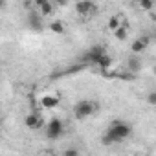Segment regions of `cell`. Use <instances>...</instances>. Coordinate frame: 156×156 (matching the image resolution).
Here are the masks:
<instances>
[{
	"instance_id": "17",
	"label": "cell",
	"mask_w": 156,
	"mask_h": 156,
	"mask_svg": "<svg viewBox=\"0 0 156 156\" xmlns=\"http://www.w3.org/2000/svg\"><path fill=\"white\" fill-rule=\"evenodd\" d=\"M147 103L149 105H156V92H149L147 94Z\"/></svg>"
},
{
	"instance_id": "20",
	"label": "cell",
	"mask_w": 156,
	"mask_h": 156,
	"mask_svg": "<svg viewBox=\"0 0 156 156\" xmlns=\"http://www.w3.org/2000/svg\"><path fill=\"white\" fill-rule=\"evenodd\" d=\"M152 72H154V75H156V64H154V66H152Z\"/></svg>"
},
{
	"instance_id": "4",
	"label": "cell",
	"mask_w": 156,
	"mask_h": 156,
	"mask_svg": "<svg viewBox=\"0 0 156 156\" xmlns=\"http://www.w3.org/2000/svg\"><path fill=\"white\" fill-rule=\"evenodd\" d=\"M62 134H64V123H62V119H59V118L50 119L48 125H46V138L59 140Z\"/></svg>"
},
{
	"instance_id": "13",
	"label": "cell",
	"mask_w": 156,
	"mask_h": 156,
	"mask_svg": "<svg viewBox=\"0 0 156 156\" xmlns=\"http://www.w3.org/2000/svg\"><path fill=\"white\" fill-rule=\"evenodd\" d=\"M50 30H51L53 33L62 35V33H64V22H62V20H53V22L50 24Z\"/></svg>"
},
{
	"instance_id": "14",
	"label": "cell",
	"mask_w": 156,
	"mask_h": 156,
	"mask_svg": "<svg viewBox=\"0 0 156 156\" xmlns=\"http://www.w3.org/2000/svg\"><path fill=\"white\" fill-rule=\"evenodd\" d=\"M98 66H99V68H101V70H108V68H110V66H112V59H110V57H108V53H107V55H103V57H101V61H99V62H98Z\"/></svg>"
},
{
	"instance_id": "2",
	"label": "cell",
	"mask_w": 156,
	"mask_h": 156,
	"mask_svg": "<svg viewBox=\"0 0 156 156\" xmlns=\"http://www.w3.org/2000/svg\"><path fill=\"white\" fill-rule=\"evenodd\" d=\"M99 110V105L96 103V101H92V99H83V101H79L75 107H73V116L77 118V119H87V118H90L92 114H96Z\"/></svg>"
},
{
	"instance_id": "10",
	"label": "cell",
	"mask_w": 156,
	"mask_h": 156,
	"mask_svg": "<svg viewBox=\"0 0 156 156\" xmlns=\"http://www.w3.org/2000/svg\"><path fill=\"white\" fill-rule=\"evenodd\" d=\"M35 4L39 6L41 13H42L44 17H50V15L53 13V4L50 2V0H35Z\"/></svg>"
},
{
	"instance_id": "12",
	"label": "cell",
	"mask_w": 156,
	"mask_h": 156,
	"mask_svg": "<svg viewBox=\"0 0 156 156\" xmlns=\"http://www.w3.org/2000/svg\"><path fill=\"white\" fill-rule=\"evenodd\" d=\"M114 37H116L118 41H127V37H129V30H127V26L121 24V26L114 31Z\"/></svg>"
},
{
	"instance_id": "11",
	"label": "cell",
	"mask_w": 156,
	"mask_h": 156,
	"mask_svg": "<svg viewBox=\"0 0 156 156\" xmlns=\"http://www.w3.org/2000/svg\"><path fill=\"white\" fill-rule=\"evenodd\" d=\"M59 101H61L59 96H44V98H41V105L44 108H55L59 105Z\"/></svg>"
},
{
	"instance_id": "18",
	"label": "cell",
	"mask_w": 156,
	"mask_h": 156,
	"mask_svg": "<svg viewBox=\"0 0 156 156\" xmlns=\"http://www.w3.org/2000/svg\"><path fill=\"white\" fill-rule=\"evenodd\" d=\"M62 154H64V156H77V154H79V151L73 149V147H70V149H66Z\"/></svg>"
},
{
	"instance_id": "8",
	"label": "cell",
	"mask_w": 156,
	"mask_h": 156,
	"mask_svg": "<svg viewBox=\"0 0 156 156\" xmlns=\"http://www.w3.org/2000/svg\"><path fill=\"white\" fill-rule=\"evenodd\" d=\"M24 125H26L28 129H31V130H39V129L44 125V119H42L39 114H28L26 119H24ZM44 127H46V125H44Z\"/></svg>"
},
{
	"instance_id": "19",
	"label": "cell",
	"mask_w": 156,
	"mask_h": 156,
	"mask_svg": "<svg viewBox=\"0 0 156 156\" xmlns=\"http://www.w3.org/2000/svg\"><path fill=\"white\" fill-rule=\"evenodd\" d=\"M68 2H70V0H53V4H55V6H59V8L68 6Z\"/></svg>"
},
{
	"instance_id": "16",
	"label": "cell",
	"mask_w": 156,
	"mask_h": 156,
	"mask_svg": "<svg viewBox=\"0 0 156 156\" xmlns=\"http://www.w3.org/2000/svg\"><path fill=\"white\" fill-rule=\"evenodd\" d=\"M119 26H121V20H119V17H116V15H114V17H110V19H108V28H110L112 31H116Z\"/></svg>"
},
{
	"instance_id": "9",
	"label": "cell",
	"mask_w": 156,
	"mask_h": 156,
	"mask_svg": "<svg viewBox=\"0 0 156 156\" xmlns=\"http://www.w3.org/2000/svg\"><path fill=\"white\" fill-rule=\"evenodd\" d=\"M147 46H149V37H138V39L132 41L130 51L132 53H141L143 50H147Z\"/></svg>"
},
{
	"instance_id": "7",
	"label": "cell",
	"mask_w": 156,
	"mask_h": 156,
	"mask_svg": "<svg viewBox=\"0 0 156 156\" xmlns=\"http://www.w3.org/2000/svg\"><path fill=\"white\" fill-rule=\"evenodd\" d=\"M141 66H143V62H141L140 55L130 51V55H129V59H127V70H129L130 73H138V72L141 70Z\"/></svg>"
},
{
	"instance_id": "6",
	"label": "cell",
	"mask_w": 156,
	"mask_h": 156,
	"mask_svg": "<svg viewBox=\"0 0 156 156\" xmlns=\"http://www.w3.org/2000/svg\"><path fill=\"white\" fill-rule=\"evenodd\" d=\"M28 26L33 30V31H42V13H37L33 9H30L28 13Z\"/></svg>"
},
{
	"instance_id": "1",
	"label": "cell",
	"mask_w": 156,
	"mask_h": 156,
	"mask_svg": "<svg viewBox=\"0 0 156 156\" xmlns=\"http://www.w3.org/2000/svg\"><path fill=\"white\" fill-rule=\"evenodd\" d=\"M132 134V125L123 121V119H114L108 123L107 132L101 136L103 145H112V143H119L125 138H129Z\"/></svg>"
},
{
	"instance_id": "5",
	"label": "cell",
	"mask_w": 156,
	"mask_h": 156,
	"mask_svg": "<svg viewBox=\"0 0 156 156\" xmlns=\"http://www.w3.org/2000/svg\"><path fill=\"white\" fill-rule=\"evenodd\" d=\"M75 13L81 15V17H92V15L98 13V6L92 2V0H77Z\"/></svg>"
},
{
	"instance_id": "3",
	"label": "cell",
	"mask_w": 156,
	"mask_h": 156,
	"mask_svg": "<svg viewBox=\"0 0 156 156\" xmlns=\"http://www.w3.org/2000/svg\"><path fill=\"white\" fill-rule=\"evenodd\" d=\"M103 55H107L105 46L96 44V46L88 48V50L83 53V62H85V64H96V66H98V62L101 61V57H103Z\"/></svg>"
},
{
	"instance_id": "15",
	"label": "cell",
	"mask_w": 156,
	"mask_h": 156,
	"mask_svg": "<svg viewBox=\"0 0 156 156\" xmlns=\"http://www.w3.org/2000/svg\"><path fill=\"white\" fill-rule=\"evenodd\" d=\"M154 4H156V0H140V8L145 9V11L154 9Z\"/></svg>"
}]
</instances>
